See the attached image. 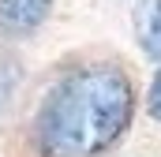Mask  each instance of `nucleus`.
Returning a JSON list of instances; mask_svg holds the SVG:
<instances>
[{
    "label": "nucleus",
    "instance_id": "f257e3e1",
    "mask_svg": "<svg viewBox=\"0 0 161 157\" xmlns=\"http://www.w3.org/2000/svg\"><path fill=\"white\" fill-rule=\"evenodd\" d=\"M135 120L131 75L113 60L68 68L56 78L30 120L38 157H101Z\"/></svg>",
    "mask_w": 161,
    "mask_h": 157
},
{
    "label": "nucleus",
    "instance_id": "f03ea898",
    "mask_svg": "<svg viewBox=\"0 0 161 157\" xmlns=\"http://www.w3.org/2000/svg\"><path fill=\"white\" fill-rule=\"evenodd\" d=\"M53 15V0H0V34L23 38L34 34Z\"/></svg>",
    "mask_w": 161,
    "mask_h": 157
},
{
    "label": "nucleus",
    "instance_id": "7ed1b4c3",
    "mask_svg": "<svg viewBox=\"0 0 161 157\" xmlns=\"http://www.w3.org/2000/svg\"><path fill=\"white\" fill-rule=\"evenodd\" d=\"M131 30L139 49L146 52V60H154L161 68V0H139L131 11Z\"/></svg>",
    "mask_w": 161,
    "mask_h": 157
},
{
    "label": "nucleus",
    "instance_id": "20e7f679",
    "mask_svg": "<svg viewBox=\"0 0 161 157\" xmlns=\"http://www.w3.org/2000/svg\"><path fill=\"white\" fill-rule=\"evenodd\" d=\"M15 82H19V71L8 68V64H0V120H4V112H8V105H11Z\"/></svg>",
    "mask_w": 161,
    "mask_h": 157
},
{
    "label": "nucleus",
    "instance_id": "39448f33",
    "mask_svg": "<svg viewBox=\"0 0 161 157\" xmlns=\"http://www.w3.org/2000/svg\"><path fill=\"white\" fill-rule=\"evenodd\" d=\"M146 112H150V120L161 123V68L154 71L150 86H146Z\"/></svg>",
    "mask_w": 161,
    "mask_h": 157
}]
</instances>
